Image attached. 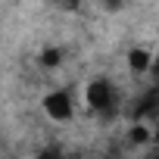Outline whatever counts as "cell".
<instances>
[{
	"label": "cell",
	"mask_w": 159,
	"mask_h": 159,
	"mask_svg": "<svg viewBox=\"0 0 159 159\" xmlns=\"http://www.w3.org/2000/svg\"><path fill=\"white\" fill-rule=\"evenodd\" d=\"M59 62H62V50H59V47H50V50L41 53V66H44V69H56Z\"/></svg>",
	"instance_id": "obj_6"
},
{
	"label": "cell",
	"mask_w": 159,
	"mask_h": 159,
	"mask_svg": "<svg viewBox=\"0 0 159 159\" xmlns=\"http://www.w3.org/2000/svg\"><path fill=\"white\" fill-rule=\"evenodd\" d=\"M147 119H159V88H150L134 100L131 122H147Z\"/></svg>",
	"instance_id": "obj_3"
},
{
	"label": "cell",
	"mask_w": 159,
	"mask_h": 159,
	"mask_svg": "<svg viewBox=\"0 0 159 159\" xmlns=\"http://www.w3.org/2000/svg\"><path fill=\"white\" fill-rule=\"evenodd\" d=\"M56 3H59V0H56Z\"/></svg>",
	"instance_id": "obj_10"
},
{
	"label": "cell",
	"mask_w": 159,
	"mask_h": 159,
	"mask_svg": "<svg viewBox=\"0 0 159 159\" xmlns=\"http://www.w3.org/2000/svg\"><path fill=\"white\" fill-rule=\"evenodd\" d=\"M103 3H106V10H119V7H122V0H103Z\"/></svg>",
	"instance_id": "obj_8"
},
{
	"label": "cell",
	"mask_w": 159,
	"mask_h": 159,
	"mask_svg": "<svg viewBox=\"0 0 159 159\" xmlns=\"http://www.w3.org/2000/svg\"><path fill=\"white\" fill-rule=\"evenodd\" d=\"M153 143H159V125H156V131H153Z\"/></svg>",
	"instance_id": "obj_9"
},
{
	"label": "cell",
	"mask_w": 159,
	"mask_h": 159,
	"mask_svg": "<svg viewBox=\"0 0 159 159\" xmlns=\"http://www.w3.org/2000/svg\"><path fill=\"white\" fill-rule=\"evenodd\" d=\"M84 103L97 116L112 112V106H116V88H112V81H109V78H91V81L84 84Z\"/></svg>",
	"instance_id": "obj_1"
},
{
	"label": "cell",
	"mask_w": 159,
	"mask_h": 159,
	"mask_svg": "<svg viewBox=\"0 0 159 159\" xmlns=\"http://www.w3.org/2000/svg\"><path fill=\"white\" fill-rule=\"evenodd\" d=\"M128 69H131L134 75L150 72V69H153V53H150L147 47H131V50H128Z\"/></svg>",
	"instance_id": "obj_4"
},
{
	"label": "cell",
	"mask_w": 159,
	"mask_h": 159,
	"mask_svg": "<svg viewBox=\"0 0 159 159\" xmlns=\"http://www.w3.org/2000/svg\"><path fill=\"white\" fill-rule=\"evenodd\" d=\"M128 140L131 143H153V134H150V128L143 122H134L131 131H128Z\"/></svg>",
	"instance_id": "obj_5"
},
{
	"label": "cell",
	"mask_w": 159,
	"mask_h": 159,
	"mask_svg": "<svg viewBox=\"0 0 159 159\" xmlns=\"http://www.w3.org/2000/svg\"><path fill=\"white\" fill-rule=\"evenodd\" d=\"M38 159H66V153H62V147H56V143H47V147L38 153Z\"/></svg>",
	"instance_id": "obj_7"
},
{
	"label": "cell",
	"mask_w": 159,
	"mask_h": 159,
	"mask_svg": "<svg viewBox=\"0 0 159 159\" xmlns=\"http://www.w3.org/2000/svg\"><path fill=\"white\" fill-rule=\"evenodd\" d=\"M41 109H44V112H47V119H53V122H72V116H75L72 94H69L66 88L50 91V94L41 100Z\"/></svg>",
	"instance_id": "obj_2"
}]
</instances>
